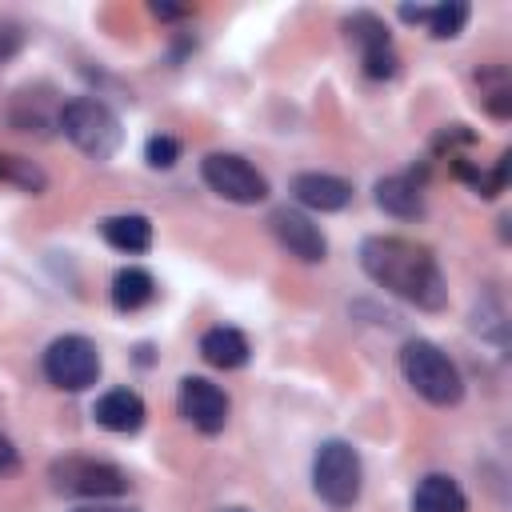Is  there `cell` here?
<instances>
[{"mask_svg":"<svg viewBox=\"0 0 512 512\" xmlns=\"http://www.w3.org/2000/svg\"><path fill=\"white\" fill-rule=\"evenodd\" d=\"M428 32H432V40H452V36H460L464 32V24H468V4H460V0H448V4H436V8H428Z\"/></svg>","mask_w":512,"mask_h":512,"instance_id":"d6986e66","label":"cell"},{"mask_svg":"<svg viewBox=\"0 0 512 512\" xmlns=\"http://www.w3.org/2000/svg\"><path fill=\"white\" fill-rule=\"evenodd\" d=\"M340 28H344L348 44H356L360 64L372 80H392L400 72V56H396L392 36H388V28L376 12H352V16H344Z\"/></svg>","mask_w":512,"mask_h":512,"instance_id":"ba28073f","label":"cell"},{"mask_svg":"<svg viewBox=\"0 0 512 512\" xmlns=\"http://www.w3.org/2000/svg\"><path fill=\"white\" fill-rule=\"evenodd\" d=\"M400 20H408V24H424V20H428V8H420V4H416V8L404 4V8H400Z\"/></svg>","mask_w":512,"mask_h":512,"instance_id":"cb8c5ba5","label":"cell"},{"mask_svg":"<svg viewBox=\"0 0 512 512\" xmlns=\"http://www.w3.org/2000/svg\"><path fill=\"white\" fill-rule=\"evenodd\" d=\"M16 464H20V456H16V448H12V440L0 432V476H8V472H16Z\"/></svg>","mask_w":512,"mask_h":512,"instance_id":"7402d4cb","label":"cell"},{"mask_svg":"<svg viewBox=\"0 0 512 512\" xmlns=\"http://www.w3.org/2000/svg\"><path fill=\"white\" fill-rule=\"evenodd\" d=\"M92 416H96V424L108 428V432H140L148 408H144V400H140L132 388H112V392H104V396L92 404Z\"/></svg>","mask_w":512,"mask_h":512,"instance_id":"7c38bea8","label":"cell"},{"mask_svg":"<svg viewBox=\"0 0 512 512\" xmlns=\"http://www.w3.org/2000/svg\"><path fill=\"white\" fill-rule=\"evenodd\" d=\"M68 512H136V508H124V504H104V500H92V504H80V508H68Z\"/></svg>","mask_w":512,"mask_h":512,"instance_id":"603a6c76","label":"cell"},{"mask_svg":"<svg viewBox=\"0 0 512 512\" xmlns=\"http://www.w3.org/2000/svg\"><path fill=\"white\" fill-rule=\"evenodd\" d=\"M176 404H180V416H184L192 428H200L204 436L224 432L228 412H232L228 392H224L220 384L204 380V376H184V380H180V396H176Z\"/></svg>","mask_w":512,"mask_h":512,"instance_id":"9c48e42d","label":"cell"},{"mask_svg":"<svg viewBox=\"0 0 512 512\" xmlns=\"http://www.w3.org/2000/svg\"><path fill=\"white\" fill-rule=\"evenodd\" d=\"M200 176H204V184L216 192V196H224V200H232V204H260L264 196H268V180H264V172H256L244 156H236V152H208L204 160H200Z\"/></svg>","mask_w":512,"mask_h":512,"instance_id":"52a82bcc","label":"cell"},{"mask_svg":"<svg viewBox=\"0 0 512 512\" xmlns=\"http://www.w3.org/2000/svg\"><path fill=\"white\" fill-rule=\"evenodd\" d=\"M56 124H60L64 136H68L84 156H92V160L116 156V148H120V140H124L116 112H112L104 100H96V96H76V100H68V104L60 108Z\"/></svg>","mask_w":512,"mask_h":512,"instance_id":"3957f363","label":"cell"},{"mask_svg":"<svg viewBox=\"0 0 512 512\" xmlns=\"http://www.w3.org/2000/svg\"><path fill=\"white\" fill-rule=\"evenodd\" d=\"M476 84H480V100L492 116H508L512 112V84H508V68L504 64H488L476 72Z\"/></svg>","mask_w":512,"mask_h":512,"instance_id":"ac0fdd59","label":"cell"},{"mask_svg":"<svg viewBox=\"0 0 512 512\" xmlns=\"http://www.w3.org/2000/svg\"><path fill=\"white\" fill-rule=\"evenodd\" d=\"M400 372H404V380L412 384V392L416 396H424L428 404H436V408H452V404H460V396H464V376H460V368L452 364V356L440 348V344H432V340H408L404 348H400Z\"/></svg>","mask_w":512,"mask_h":512,"instance_id":"7a4b0ae2","label":"cell"},{"mask_svg":"<svg viewBox=\"0 0 512 512\" xmlns=\"http://www.w3.org/2000/svg\"><path fill=\"white\" fill-rule=\"evenodd\" d=\"M412 512H468V500L460 492V484L444 472H432L416 484L412 492Z\"/></svg>","mask_w":512,"mask_h":512,"instance_id":"2e32d148","label":"cell"},{"mask_svg":"<svg viewBox=\"0 0 512 512\" xmlns=\"http://www.w3.org/2000/svg\"><path fill=\"white\" fill-rule=\"evenodd\" d=\"M100 236L116 248V252H148L152 248V220L140 212H120V216H104L100 220Z\"/></svg>","mask_w":512,"mask_h":512,"instance_id":"5bb4252c","label":"cell"},{"mask_svg":"<svg viewBox=\"0 0 512 512\" xmlns=\"http://www.w3.org/2000/svg\"><path fill=\"white\" fill-rule=\"evenodd\" d=\"M152 296H156V280H152L148 268L128 264V268H120L112 276V304H116V312H140L144 304H152Z\"/></svg>","mask_w":512,"mask_h":512,"instance_id":"e0dca14e","label":"cell"},{"mask_svg":"<svg viewBox=\"0 0 512 512\" xmlns=\"http://www.w3.org/2000/svg\"><path fill=\"white\" fill-rule=\"evenodd\" d=\"M312 488L328 508H352L364 488L360 452L348 440H324L312 456Z\"/></svg>","mask_w":512,"mask_h":512,"instance_id":"277c9868","label":"cell"},{"mask_svg":"<svg viewBox=\"0 0 512 512\" xmlns=\"http://www.w3.org/2000/svg\"><path fill=\"white\" fill-rule=\"evenodd\" d=\"M200 356L220 368V372H232V368H244L252 348H248V336L240 328H228V324H216L200 336Z\"/></svg>","mask_w":512,"mask_h":512,"instance_id":"4fadbf2b","label":"cell"},{"mask_svg":"<svg viewBox=\"0 0 512 512\" xmlns=\"http://www.w3.org/2000/svg\"><path fill=\"white\" fill-rule=\"evenodd\" d=\"M224 512H244V508H224Z\"/></svg>","mask_w":512,"mask_h":512,"instance_id":"484cf974","label":"cell"},{"mask_svg":"<svg viewBox=\"0 0 512 512\" xmlns=\"http://www.w3.org/2000/svg\"><path fill=\"white\" fill-rule=\"evenodd\" d=\"M144 160H148V168H172L180 160V140H172V136H148Z\"/></svg>","mask_w":512,"mask_h":512,"instance_id":"ffe728a7","label":"cell"},{"mask_svg":"<svg viewBox=\"0 0 512 512\" xmlns=\"http://www.w3.org/2000/svg\"><path fill=\"white\" fill-rule=\"evenodd\" d=\"M268 228H272L276 244H280L288 256L304 260V264H320V260L328 256V240H324L320 224H312L300 208H276V212L268 216Z\"/></svg>","mask_w":512,"mask_h":512,"instance_id":"30bf717a","label":"cell"},{"mask_svg":"<svg viewBox=\"0 0 512 512\" xmlns=\"http://www.w3.org/2000/svg\"><path fill=\"white\" fill-rule=\"evenodd\" d=\"M20 48H24V32H20V24L0 20V64H4V60H12Z\"/></svg>","mask_w":512,"mask_h":512,"instance_id":"44dd1931","label":"cell"},{"mask_svg":"<svg viewBox=\"0 0 512 512\" xmlns=\"http://www.w3.org/2000/svg\"><path fill=\"white\" fill-rule=\"evenodd\" d=\"M360 268L372 284L416 304L424 312H440L448 304V280L428 244L408 236H368L360 244Z\"/></svg>","mask_w":512,"mask_h":512,"instance_id":"6da1fadb","label":"cell"},{"mask_svg":"<svg viewBox=\"0 0 512 512\" xmlns=\"http://www.w3.org/2000/svg\"><path fill=\"white\" fill-rule=\"evenodd\" d=\"M44 376L60 392H84L100 380V348L88 336H56L44 348Z\"/></svg>","mask_w":512,"mask_h":512,"instance_id":"8992f818","label":"cell"},{"mask_svg":"<svg viewBox=\"0 0 512 512\" xmlns=\"http://www.w3.org/2000/svg\"><path fill=\"white\" fill-rule=\"evenodd\" d=\"M376 204L396 216V220H416L424 216V192L412 176H384L376 180Z\"/></svg>","mask_w":512,"mask_h":512,"instance_id":"9a60e30c","label":"cell"},{"mask_svg":"<svg viewBox=\"0 0 512 512\" xmlns=\"http://www.w3.org/2000/svg\"><path fill=\"white\" fill-rule=\"evenodd\" d=\"M48 480H52L56 492L80 496V500H116L132 484L120 464L92 460V456H60V460H52Z\"/></svg>","mask_w":512,"mask_h":512,"instance_id":"5b68a950","label":"cell"},{"mask_svg":"<svg viewBox=\"0 0 512 512\" xmlns=\"http://www.w3.org/2000/svg\"><path fill=\"white\" fill-rule=\"evenodd\" d=\"M292 196L312 212H340L352 200V184L328 172H300L292 176Z\"/></svg>","mask_w":512,"mask_h":512,"instance_id":"8fae6325","label":"cell"},{"mask_svg":"<svg viewBox=\"0 0 512 512\" xmlns=\"http://www.w3.org/2000/svg\"><path fill=\"white\" fill-rule=\"evenodd\" d=\"M152 16H160V20H176V16H188V8H168V4H152Z\"/></svg>","mask_w":512,"mask_h":512,"instance_id":"d4e9b609","label":"cell"}]
</instances>
